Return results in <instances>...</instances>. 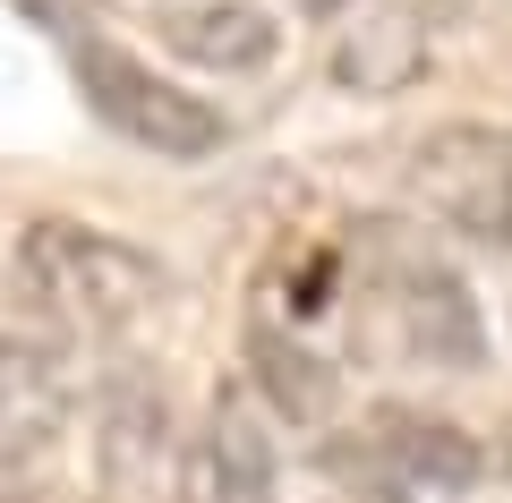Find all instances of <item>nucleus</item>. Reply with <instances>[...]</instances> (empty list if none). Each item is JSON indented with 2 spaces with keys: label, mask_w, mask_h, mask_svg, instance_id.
Instances as JSON below:
<instances>
[{
  "label": "nucleus",
  "mask_w": 512,
  "mask_h": 503,
  "mask_svg": "<svg viewBox=\"0 0 512 503\" xmlns=\"http://www.w3.org/2000/svg\"><path fill=\"white\" fill-rule=\"evenodd\" d=\"M9 299L43 342H111L171 299V273L94 222H26L9 248Z\"/></svg>",
  "instance_id": "f257e3e1"
},
{
  "label": "nucleus",
  "mask_w": 512,
  "mask_h": 503,
  "mask_svg": "<svg viewBox=\"0 0 512 503\" xmlns=\"http://www.w3.org/2000/svg\"><path fill=\"white\" fill-rule=\"evenodd\" d=\"M77 94H86V111L103 128H120L128 145H146L154 162H205V154L231 145V120H222L205 94L154 77L146 60L120 52V43H77Z\"/></svg>",
  "instance_id": "f03ea898"
},
{
  "label": "nucleus",
  "mask_w": 512,
  "mask_h": 503,
  "mask_svg": "<svg viewBox=\"0 0 512 503\" xmlns=\"http://www.w3.org/2000/svg\"><path fill=\"white\" fill-rule=\"evenodd\" d=\"M410 197L427 222L478 248H512V128L444 120L410 145Z\"/></svg>",
  "instance_id": "7ed1b4c3"
},
{
  "label": "nucleus",
  "mask_w": 512,
  "mask_h": 503,
  "mask_svg": "<svg viewBox=\"0 0 512 503\" xmlns=\"http://www.w3.org/2000/svg\"><path fill=\"white\" fill-rule=\"evenodd\" d=\"M94 495L103 503H188V435L163 384L111 376L94 401Z\"/></svg>",
  "instance_id": "20e7f679"
},
{
  "label": "nucleus",
  "mask_w": 512,
  "mask_h": 503,
  "mask_svg": "<svg viewBox=\"0 0 512 503\" xmlns=\"http://www.w3.org/2000/svg\"><path fill=\"white\" fill-rule=\"evenodd\" d=\"M376 299L393 316V342L402 359L444 367V376H470L487 359V324H478V299L444 256L410 248V239H384L376 248Z\"/></svg>",
  "instance_id": "39448f33"
},
{
  "label": "nucleus",
  "mask_w": 512,
  "mask_h": 503,
  "mask_svg": "<svg viewBox=\"0 0 512 503\" xmlns=\"http://www.w3.org/2000/svg\"><path fill=\"white\" fill-rule=\"evenodd\" d=\"M367 444H376L384 478L402 486V495H470V486L487 478V452H478L470 427L427 418V410H402V401L367 418Z\"/></svg>",
  "instance_id": "423d86ee"
},
{
  "label": "nucleus",
  "mask_w": 512,
  "mask_h": 503,
  "mask_svg": "<svg viewBox=\"0 0 512 503\" xmlns=\"http://www.w3.org/2000/svg\"><path fill=\"white\" fill-rule=\"evenodd\" d=\"M188 503H282V461L274 435L239 401H214V418L188 444Z\"/></svg>",
  "instance_id": "0eeeda50"
},
{
  "label": "nucleus",
  "mask_w": 512,
  "mask_h": 503,
  "mask_svg": "<svg viewBox=\"0 0 512 503\" xmlns=\"http://www.w3.org/2000/svg\"><path fill=\"white\" fill-rule=\"evenodd\" d=\"M163 43L197 69H222V77H248L282 52V26L256 9V0H197V9H171L163 18Z\"/></svg>",
  "instance_id": "6e6552de"
},
{
  "label": "nucleus",
  "mask_w": 512,
  "mask_h": 503,
  "mask_svg": "<svg viewBox=\"0 0 512 503\" xmlns=\"http://www.w3.org/2000/svg\"><path fill=\"white\" fill-rule=\"evenodd\" d=\"M419 69H427V26H419V9H402V0L350 18L342 43H333V77H342L350 94H402Z\"/></svg>",
  "instance_id": "1a4fd4ad"
},
{
  "label": "nucleus",
  "mask_w": 512,
  "mask_h": 503,
  "mask_svg": "<svg viewBox=\"0 0 512 503\" xmlns=\"http://www.w3.org/2000/svg\"><path fill=\"white\" fill-rule=\"evenodd\" d=\"M248 376H256V393H265V410L291 418V427H325V418L342 410V376H333L308 342L274 333V324L248 333Z\"/></svg>",
  "instance_id": "9d476101"
},
{
  "label": "nucleus",
  "mask_w": 512,
  "mask_h": 503,
  "mask_svg": "<svg viewBox=\"0 0 512 503\" xmlns=\"http://www.w3.org/2000/svg\"><path fill=\"white\" fill-rule=\"evenodd\" d=\"M495 478L512 486V418H504V427H495Z\"/></svg>",
  "instance_id": "9b49d317"
},
{
  "label": "nucleus",
  "mask_w": 512,
  "mask_h": 503,
  "mask_svg": "<svg viewBox=\"0 0 512 503\" xmlns=\"http://www.w3.org/2000/svg\"><path fill=\"white\" fill-rule=\"evenodd\" d=\"M342 503H350V495H342Z\"/></svg>",
  "instance_id": "f8f14e48"
}]
</instances>
